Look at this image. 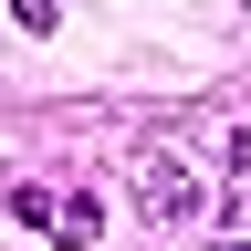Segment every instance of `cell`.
Returning <instances> with one entry per match:
<instances>
[{
	"label": "cell",
	"instance_id": "6da1fadb",
	"mask_svg": "<svg viewBox=\"0 0 251 251\" xmlns=\"http://www.w3.org/2000/svg\"><path fill=\"white\" fill-rule=\"evenodd\" d=\"M11 220H31V230H52V241H74V251L105 230V209H94L84 188H11Z\"/></svg>",
	"mask_w": 251,
	"mask_h": 251
},
{
	"label": "cell",
	"instance_id": "7a4b0ae2",
	"mask_svg": "<svg viewBox=\"0 0 251 251\" xmlns=\"http://www.w3.org/2000/svg\"><path fill=\"white\" fill-rule=\"evenodd\" d=\"M147 209H157V220H188V209H199V188H188L178 157H157V168H147Z\"/></svg>",
	"mask_w": 251,
	"mask_h": 251
},
{
	"label": "cell",
	"instance_id": "3957f363",
	"mask_svg": "<svg viewBox=\"0 0 251 251\" xmlns=\"http://www.w3.org/2000/svg\"><path fill=\"white\" fill-rule=\"evenodd\" d=\"M241 209H251V136H241Z\"/></svg>",
	"mask_w": 251,
	"mask_h": 251
}]
</instances>
